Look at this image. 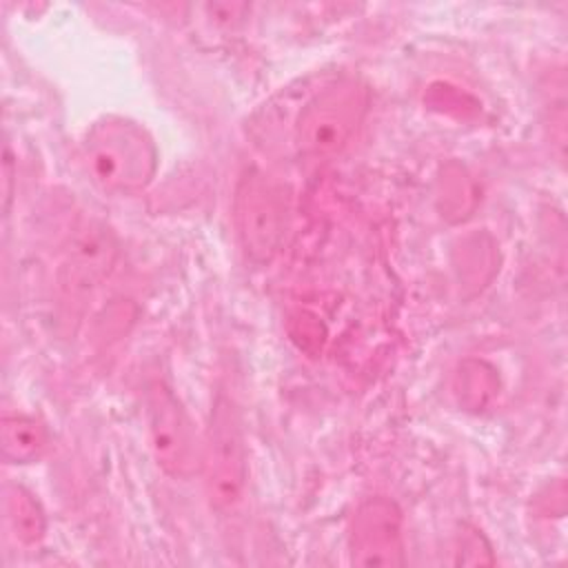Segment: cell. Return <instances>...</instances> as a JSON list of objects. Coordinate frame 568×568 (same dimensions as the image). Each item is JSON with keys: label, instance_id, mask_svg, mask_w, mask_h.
I'll list each match as a JSON object with an SVG mask.
<instances>
[{"label": "cell", "instance_id": "obj_1", "mask_svg": "<svg viewBox=\"0 0 568 568\" xmlns=\"http://www.w3.org/2000/svg\"><path fill=\"white\" fill-rule=\"evenodd\" d=\"M82 158L93 184L109 195L142 191L158 169L153 138L142 124L122 115H106L87 131Z\"/></svg>", "mask_w": 568, "mask_h": 568}, {"label": "cell", "instance_id": "obj_2", "mask_svg": "<svg viewBox=\"0 0 568 568\" xmlns=\"http://www.w3.org/2000/svg\"><path fill=\"white\" fill-rule=\"evenodd\" d=\"M200 466L211 504L217 510L235 508L246 488L248 453L237 404L224 390H217L211 406Z\"/></svg>", "mask_w": 568, "mask_h": 568}, {"label": "cell", "instance_id": "obj_3", "mask_svg": "<svg viewBox=\"0 0 568 568\" xmlns=\"http://www.w3.org/2000/svg\"><path fill=\"white\" fill-rule=\"evenodd\" d=\"M368 104L366 87L355 78H342L315 93L300 111L295 142L304 155L331 158L355 135Z\"/></svg>", "mask_w": 568, "mask_h": 568}, {"label": "cell", "instance_id": "obj_4", "mask_svg": "<svg viewBox=\"0 0 568 568\" xmlns=\"http://www.w3.org/2000/svg\"><path fill=\"white\" fill-rule=\"evenodd\" d=\"M235 226L246 255L264 264L280 251L286 231V195L264 171L251 166L235 189Z\"/></svg>", "mask_w": 568, "mask_h": 568}, {"label": "cell", "instance_id": "obj_5", "mask_svg": "<svg viewBox=\"0 0 568 568\" xmlns=\"http://www.w3.org/2000/svg\"><path fill=\"white\" fill-rule=\"evenodd\" d=\"M149 446L155 464L173 479H186L200 466V448L193 422L164 382H153L146 390Z\"/></svg>", "mask_w": 568, "mask_h": 568}, {"label": "cell", "instance_id": "obj_6", "mask_svg": "<svg viewBox=\"0 0 568 568\" xmlns=\"http://www.w3.org/2000/svg\"><path fill=\"white\" fill-rule=\"evenodd\" d=\"M404 517L388 497L362 501L348 526V561L364 568H397L406 564Z\"/></svg>", "mask_w": 568, "mask_h": 568}, {"label": "cell", "instance_id": "obj_7", "mask_svg": "<svg viewBox=\"0 0 568 568\" xmlns=\"http://www.w3.org/2000/svg\"><path fill=\"white\" fill-rule=\"evenodd\" d=\"M113 260H115V242L109 229L100 224L84 226L67 262L69 286L84 291L93 284H100L109 275Z\"/></svg>", "mask_w": 568, "mask_h": 568}, {"label": "cell", "instance_id": "obj_8", "mask_svg": "<svg viewBox=\"0 0 568 568\" xmlns=\"http://www.w3.org/2000/svg\"><path fill=\"white\" fill-rule=\"evenodd\" d=\"M0 442L7 464H29L44 455L49 446V435L36 417L13 413L2 417Z\"/></svg>", "mask_w": 568, "mask_h": 568}, {"label": "cell", "instance_id": "obj_9", "mask_svg": "<svg viewBox=\"0 0 568 568\" xmlns=\"http://www.w3.org/2000/svg\"><path fill=\"white\" fill-rule=\"evenodd\" d=\"M4 508H7V521L11 526V532L16 541L22 546L38 544L47 532V515L36 499L33 493H29L24 486L11 484L4 493Z\"/></svg>", "mask_w": 568, "mask_h": 568}, {"label": "cell", "instance_id": "obj_10", "mask_svg": "<svg viewBox=\"0 0 568 568\" xmlns=\"http://www.w3.org/2000/svg\"><path fill=\"white\" fill-rule=\"evenodd\" d=\"M495 375L493 368L484 362H464L457 373V386L455 393L459 402L468 408H484L490 397L495 395Z\"/></svg>", "mask_w": 568, "mask_h": 568}, {"label": "cell", "instance_id": "obj_11", "mask_svg": "<svg viewBox=\"0 0 568 568\" xmlns=\"http://www.w3.org/2000/svg\"><path fill=\"white\" fill-rule=\"evenodd\" d=\"M455 564H462V566H490V564H495L490 544L477 528L464 526L462 532H457Z\"/></svg>", "mask_w": 568, "mask_h": 568}, {"label": "cell", "instance_id": "obj_12", "mask_svg": "<svg viewBox=\"0 0 568 568\" xmlns=\"http://www.w3.org/2000/svg\"><path fill=\"white\" fill-rule=\"evenodd\" d=\"M11 193H13V158H11V151L7 146L4 149V213L9 211Z\"/></svg>", "mask_w": 568, "mask_h": 568}]
</instances>
